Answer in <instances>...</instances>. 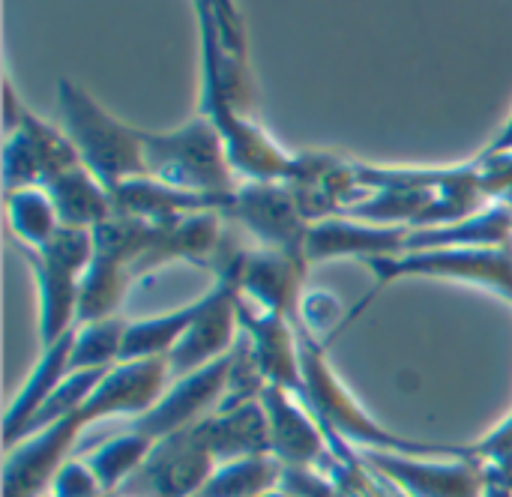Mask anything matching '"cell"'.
<instances>
[{
	"instance_id": "obj_1",
	"label": "cell",
	"mask_w": 512,
	"mask_h": 497,
	"mask_svg": "<svg viewBox=\"0 0 512 497\" xmlns=\"http://www.w3.org/2000/svg\"><path fill=\"white\" fill-rule=\"evenodd\" d=\"M60 102L78 156L87 162V171L99 180V186L108 195H114L123 183L147 177L144 132L120 126L66 81L60 84Z\"/></svg>"
},
{
	"instance_id": "obj_2",
	"label": "cell",
	"mask_w": 512,
	"mask_h": 497,
	"mask_svg": "<svg viewBox=\"0 0 512 497\" xmlns=\"http://www.w3.org/2000/svg\"><path fill=\"white\" fill-rule=\"evenodd\" d=\"M144 156L147 174L174 189L189 186L201 195H216V189H228L231 183L219 153V132L207 123H189L168 138L144 135Z\"/></svg>"
},
{
	"instance_id": "obj_3",
	"label": "cell",
	"mask_w": 512,
	"mask_h": 497,
	"mask_svg": "<svg viewBox=\"0 0 512 497\" xmlns=\"http://www.w3.org/2000/svg\"><path fill=\"white\" fill-rule=\"evenodd\" d=\"M405 497H486V468L477 462H420L402 453H363Z\"/></svg>"
},
{
	"instance_id": "obj_4",
	"label": "cell",
	"mask_w": 512,
	"mask_h": 497,
	"mask_svg": "<svg viewBox=\"0 0 512 497\" xmlns=\"http://www.w3.org/2000/svg\"><path fill=\"white\" fill-rule=\"evenodd\" d=\"M231 327H234V300L225 288H219L210 297H204L198 318L183 333V339L171 348V357H165L168 369L174 375H183L213 360L231 342Z\"/></svg>"
},
{
	"instance_id": "obj_5",
	"label": "cell",
	"mask_w": 512,
	"mask_h": 497,
	"mask_svg": "<svg viewBox=\"0 0 512 497\" xmlns=\"http://www.w3.org/2000/svg\"><path fill=\"white\" fill-rule=\"evenodd\" d=\"M234 210L240 219L261 234L273 246H288L294 243V234H300V219H297V204L291 195H282L276 189L252 186L246 192L234 195Z\"/></svg>"
},
{
	"instance_id": "obj_6",
	"label": "cell",
	"mask_w": 512,
	"mask_h": 497,
	"mask_svg": "<svg viewBox=\"0 0 512 497\" xmlns=\"http://www.w3.org/2000/svg\"><path fill=\"white\" fill-rule=\"evenodd\" d=\"M285 465L270 456H246L213 471L195 497H267L282 489Z\"/></svg>"
},
{
	"instance_id": "obj_7",
	"label": "cell",
	"mask_w": 512,
	"mask_h": 497,
	"mask_svg": "<svg viewBox=\"0 0 512 497\" xmlns=\"http://www.w3.org/2000/svg\"><path fill=\"white\" fill-rule=\"evenodd\" d=\"M153 447H156L153 438H147L138 429H132L129 435H120L111 444H105L102 450H96L87 465L96 474L102 492L111 497L123 483H129L144 468V462L150 459Z\"/></svg>"
},
{
	"instance_id": "obj_8",
	"label": "cell",
	"mask_w": 512,
	"mask_h": 497,
	"mask_svg": "<svg viewBox=\"0 0 512 497\" xmlns=\"http://www.w3.org/2000/svg\"><path fill=\"white\" fill-rule=\"evenodd\" d=\"M9 219L21 240L42 249L57 234L60 216H57V207L48 192L21 189V192H9Z\"/></svg>"
},
{
	"instance_id": "obj_9",
	"label": "cell",
	"mask_w": 512,
	"mask_h": 497,
	"mask_svg": "<svg viewBox=\"0 0 512 497\" xmlns=\"http://www.w3.org/2000/svg\"><path fill=\"white\" fill-rule=\"evenodd\" d=\"M126 330L120 321H96L81 330V336L72 345L69 357V372H90V369H105L111 357H120Z\"/></svg>"
},
{
	"instance_id": "obj_10",
	"label": "cell",
	"mask_w": 512,
	"mask_h": 497,
	"mask_svg": "<svg viewBox=\"0 0 512 497\" xmlns=\"http://www.w3.org/2000/svg\"><path fill=\"white\" fill-rule=\"evenodd\" d=\"M48 492L51 497H108L102 492L96 474L90 471V465H84V462H66L54 474Z\"/></svg>"
},
{
	"instance_id": "obj_11",
	"label": "cell",
	"mask_w": 512,
	"mask_h": 497,
	"mask_svg": "<svg viewBox=\"0 0 512 497\" xmlns=\"http://www.w3.org/2000/svg\"><path fill=\"white\" fill-rule=\"evenodd\" d=\"M498 147H512V123H510V129H507V135L498 141Z\"/></svg>"
}]
</instances>
